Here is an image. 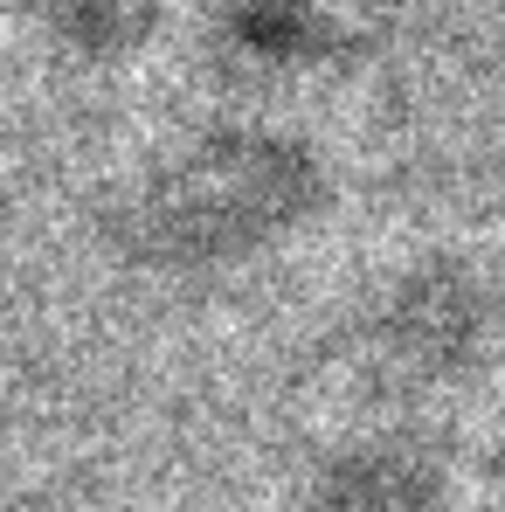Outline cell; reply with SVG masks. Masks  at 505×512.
I'll use <instances>...</instances> for the list:
<instances>
[{
    "label": "cell",
    "mask_w": 505,
    "mask_h": 512,
    "mask_svg": "<svg viewBox=\"0 0 505 512\" xmlns=\"http://www.w3.org/2000/svg\"><path fill=\"white\" fill-rule=\"evenodd\" d=\"M319 201V167L291 139H201L187 160H173L118 222L125 250L146 263H229L256 243L284 236Z\"/></svg>",
    "instance_id": "6da1fadb"
},
{
    "label": "cell",
    "mask_w": 505,
    "mask_h": 512,
    "mask_svg": "<svg viewBox=\"0 0 505 512\" xmlns=\"http://www.w3.org/2000/svg\"><path fill=\"white\" fill-rule=\"evenodd\" d=\"M478 312L485 305L457 270H422L395 291L381 346L402 360V374H450L478 340Z\"/></svg>",
    "instance_id": "7a4b0ae2"
},
{
    "label": "cell",
    "mask_w": 505,
    "mask_h": 512,
    "mask_svg": "<svg viewBox=\"0 0 505 512\" xmlns=\"http://www.w3.org/2000/svg\"><path fill=\"white\" fill-rule=\"evenodd\" d=\"M436 499L443 478L429 457H416L409 443H374L333 464L319 512H436Z\"/></svg>",
    "instance_id": "3957f363"
},
{
    "label": "cell",
    "mask_w": 505,
    "mask_h": 512,
    "mask_svg": "<svg viewBox=\"0 0 505 512\" xmlns=\"http://www.w3.org/2000/svg\"><path fill=\"white\" fill-rule=\"evenodd\" d=\"M153 7L160 0H42V14L70 42H84V49H125V42H139L153 28Z\"/></svg>",
    "instance_id": "277c9868"
}]
</instances>
